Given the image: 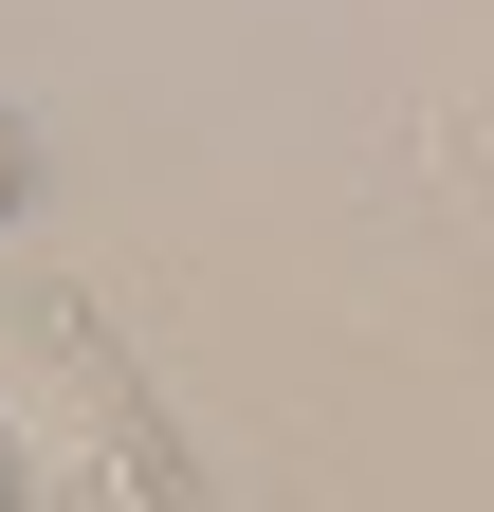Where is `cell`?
Wrapping results in <instances>:
<instances>
[{"mask_svg": "<svg viewBox=\"0 0 494 512\" xmlns=\"http://www.w3.org/2000/svg\"><path fill=\"white\" fill-rule=\"evenodd\" d=\"M0 494H19V458H0Z\"/></svg>", "mask_w": 494, "mask_h": 512, "instance_id": "obj_2", "label": "cell"}, {"mask_svg": "<svg viewBox=\"0 0 494 512\" xmlns=\"http://www.w3.org/2000/svg\"><path fill=\"white\" fill-rule=\"evenodd\" d=\"M0 202H19V147H0Z\"/></svg>", "mask_w": 494, "mask_h": 512, "instance_id": "obj_1", "label": "cell"}]
</instances>
